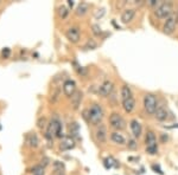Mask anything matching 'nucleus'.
<instances>
[{"label": "nucleus", "instance_id": "nucleus-1", "mask_svg": "<svg viewBox=\"0 0 178 175\" xmlns=\"http://www.w3.org/2000/svg\"><path fill=\"white\" fill-rule=\"evenodd\" d=\"M45 136H46V139L49 141H51L54 136H57V137H62L63 136L62 124H61L58 118H52L51 122L48 124V130H46Z\"/></svg>", "mask_w": 178, "mask_h": 175}, {"label": "nucleus", "instance_id": "nucleus-2", "mask_svg": "<svg viewBox=\"0 0 178 175\" xmlns=\"http://www.w3.org/2000/svg\"><path fill=\"white\" fill-rule=\"evenodd\" d=\"M88 118L89 122L94 126H97V124H101L103 118V110L99 104H93L88 110Z\"/></svg>", "mask_w": 178, "mask_h": 175}, {"label": "nucleus", "instance_id": "nucleus-3", "mask_svg": "<svg viewBox=\"0 0 178 175\" xmlns=\"http://www.w3.org/2000/svg\"><path fill=\"white\" fill-rule=\"evenodd\" d=\"M157 105H158V102L156 96L152 94H146L144 97V108L150 115H155V112L158 108Z\"/></svg>", "mask_w": 178, "mask_h": 175}, {"label": "nucleus", "instance_id": "nucleus-4", "mask_svg": "<svg viewBox=\"0 0 178 175\" xmlns=\"http://www.w3.org/2000/svg\"><path fill=\"white\" fill-rule=\"evenodd\" d=\"M172 11H173V6H172V4L171 3H163V4H160L157 8H156V16L158 17V18H160V19H164V18H169V17H171V14H172Z\"/></svg>", "mask_w": 178, "mask_h": 175}, {"label": "nucleus", "instance_id": "nucleus-5", "mask_svg": "<svg viewBox=\"0 0 178 175\" xmlns=\"http://www.w3.org/2000/svg\"><path fill=\"white\" fill-rule=\"evenodd\" d=\"M109 124H110V127L115 130H122L126 127L125 120L121 117L120 114H118V112H113L109 116Z\"/></svg>", "mask_w": 178, "mask_h": 175}, {"label": "nucleus", "instance_id": "nucleus-6", "mask_svg": "<svg viewBox=\"0 0 178 175\" xmlns=\"http://www.w3.org/2000/svg\"><path fill=\"white\" fill-rule=\"evenodd\" d=\"M176 23H177V17L176 16H171L166 19V21L164 23V26H163V32L165 34H172L175 32V29H176Z\"/></svg>", "mask_w": 178, "mask_h": 175}, {"label": "nucleus", "instance_id": "nucleus-7", "mask_svg": "<svg viewBox=\"0 0 178 175\" xmlns=\"http://www.w3.org/2000/svg\"><path fill=\"white\" fill-rule=\"evenodd\" d=\"M113 89H114L113 82L105 81L102 84L100 85V88H99V94H100V96H102V97H107V96H109L113 92Z\"/></svg>", "mask_w": 178, "mask_h": 175}, {"label": "nucleus", "instance_id": "nucleus-8", "mask_svg": "<svg viewBox=\"0 0 178 175\" xmlns=\"http://www.w3.org/2000/svg\"><path fill=\"white\" fill-rule=\"evenodd\" d=\"M63 92L66 94V96L71 97L76 92V84H75V82L71 81V79L66 81L64 84H63Z\"/></svg>", "mask_w": 178, "mask_h": 175}, {"label": "nucleus", "instance_id": "nucleus-9", "mask_svg": "<svg viewBox=\"0 0 178 175\" xmlns=\"http://www.w3.org/2000/svg\"><path fill=\"white\" fill-rule=\"evenodd\" d=\"M67 38L71 43H77L80 40V30L77 27H69L66 32Z\"/></svg>", "mask_w": 178, "mask_h": 175}, {"label": "nucleus", "instance_id": "nucleus-10", "mask_svg": "<svg viewBox=\"0 0 178 175\" xmlns=\"http://www.w3.org/2000/svg\"><path fill=\"white\" fill-rule=\"evenodd\" d=\"M96 139L100 143H106L107 141V128L105 124H100L96 129Z\"/></svg>", "mask_w": 178, "mask_h": 175}, {"label": "nucleus", "instance_id": "nucleus-11", "mask_svg": "<svg viewBox=\"0 0 178 175\" xmlns=\"http://www.w3.org/2000/svg\"><path fill=\"white\" fill-rule=\"evenodd\" d=\"M135 16V11L133 8H127L122 12V14H121V23L122 24H128L133 20Z\"/></svg>", "mask_w": 178, "mask_h": 175}, {"label": "nucleus", "instance_id": "nucleus-12", "mask_svg": "<svg viewBox=\"0 0 178 175\" xmlns=\"http://www.w3.org/2000/svg\"><path fill=\"white\" fill-rule=\"evenodd\" d=\"M75 147V141L71 136H64L61 142V149L62 150H69Z\"/></svg>", "mask_w": 178, "mask_h": 175}, {"label": "nucleus", "instance_id": "nucleus-13", "mask_svg": "<svg viewBox=\"0 0 178 175\" xmlns=\"http://www.w3.org/2000/svg\"><path fill=\"white\" fill-rule=\"evenodd\" d=\"M130 126H131V130H132L134 137H140L141 136L143 128H141V124L139 123L137 120H132L131 123H130Z\"/></svg>", "mask_w": 178, "mask_h": 175}, {"label": "nucleus", "instance_id": "nucleus-14", "mask_svg": "<svg viewBox=\"0 0 178 175\" xmlns=\"http://www.w3.org/2000/svg\"><path fill=\"white\" fill-rule=\"evenodd\" d=\"M83 94L81 91H76L72 96H71V105L74 109H79V107L81 105V101H82Z\"/></svg>", "mask_w": 178, "mask_h": 175}, {"label": "nucleus", "instance_id": "nucleus-15", "mask_svg": "<svg viewBox=\"0 0 178 175\" xmlns=\"http://www.w3.org/2000/svg\"><path fill=\"white\" fill-rule=\"evenodd\" d=\"M122 107H123V110L127 112V114H130V112H132L135 108V101L134 98L131 97L128 99H126V101H122Z\"/></svg>", "mask_w": 178, "mask_h": 175}, {"label": "nucleus", "instance_id": "nucleus-16", "mask_svg": "<svg viewBox=\"0 0 178 175\" xmlns=\"http://www.w3.org/2000/svg\"><path fill=\"white\" fill-rule=\"evenodd\" d=\"M26 143H28L31 148H37L38 146H39V139H38L37 134H34V133L29 134L28 137H26Z\"/></svg>", "mask_w": 178, "mask_h": 175}, {"label": "nucleus", "instance_id": "nucleus-17", "mask_svg": "<svg viewBox=\"0 0 178 175\" xmlns=\"http://www.w3.org/2000/svg\"><path fill=\"white\" fill-rule=\"evenodd\" d=\"M155 117H156V120H158L160 122L165 121L168 118V111H166V109L163 108V107H158L156 112H155Z\"/></svg>", "mask_w": 178, "mask_h": 175}, {"label": "nucleus", "instance_id": "nucleus-18", "mask_svg": "<svg viewBox=\"0 0 178 175\" xmlns=\"http://www.w3.org/2000/svg\"><path fill=\"white\" fill-rule=\"evenodd\" d=\"M110 139L114 143H117V144H125L126 143V139L119 131H113L112 135H110Z\"/></svg>", "mask_w": 178, "mask_h": 175}, {"label": "nucleus", "instance_id": "nucleus-19", "mask_svg": "<svg viewBox=\"0 0 178 175\" xmlns=\"http://www.w3.org/2000/svg\"><path fill=\"white\" fill-rule=\"evenodd\" d=\"M145 142H146L147 147H155V146H157V139H156V135H155L153 131H147Z\"/></svg>", "mask_w": 178, "mask_h": 175}, {"label": "nucleus", "instance_id": "nucleus-20", "mask_svg": "<svg viewBox=\"0 0 178 175\" xmlns=\"http://www.w3.org/2000/svg\"><path fill=\"white\" fill-rule=\"evenodd\" d=\"M120 95H121V99H122V101H126V99H128V98L132 97V91H131V89L127 85H122L121 86Z\"/></svg>", "mask_w": 178, "mask_h": 175}, {"label": "nucleus", "instance_id": "nucleus-21", "mask_svg": "<svg viewBox=\"0 0 178 175\" xmlns=\"http://www.w3.org/2000/svg\"><path fill=\"white\" fill-rule=\"evenodd\" d=\"M88 11H89V5L87 3H81L77 6V8H76V14L77 16H84Z\"/></svg>", "mask_w": 178, "mask_h": 175}, {"label": "nucleus", "instance_id": "nucleus-22", "mask_svg": "<svg viewBox=\"0 0 178 175\" xmlns=\"http://www.w3.org/2000/svg\"><path fill=\"white\" fill-rule=\"evenodd\" d=\"M105 166L106 168H113V167H119V165L117 163V161L114 160L112 156L105 159Z\"/></svg>", "mask_w": 178, "mask_h": 175}, {"label": "nucleus", "instance_id": "nucleus-23", "mask_svg": "<svg viewBox=\"0 0 178 175\" xmlns=\"http://www.w3.org/2000/svg\"><path fill=\"white\" fill-rule=\"evenodd\" d=\"M58 14H59V17H61L62 19H66V18L68 17V14H69V10H68V7L64 6V5L59 6V7H58Z\"/></svg>", "mask_w": 178, "mask_h": 175}, {"label": "nucleus", "instance_id": "nucleus-24", "mask_svg": "<svg viewBox=\"0 0 178 175\" xmlns=\"http://www.w3.org/2000/svg\"><path fill=\"white\" fill-rule=\"evenodd\" d=\"M69 130H70V134H71L72 136L77 135V134H79V124L76 123V122H74V123H70Z\"/></svg>", "mask_w": 178, "mask_h": 175}, {"label": "nucleus", "instance_id": "nucleus-25", "mask_svg": "<svg viewBox=\"0 0 178 175\" xmlns=\"http://www.w3.org/2000/svg\"><path fill=\"white\" fill-rule=\"evenodd\" d=\"M32 174L33 175H44V167H42L41 165L34 166L32 168Z\"/></svg>", "mask_w": 178, "mask_h": 175}, {"label": "nucleus", "instance_id": "nucleus-26", "mask_svg": "<svg viewBox=\"0 0 178 175\" xmlns=\"http://www.w3.org/2000/svg\"><path fill=\"white\" fill-rule=\"evenodd\" d=\"M96 46H97V44H96V42H95L94 39H89V40L86 43L84 49H86V50H94V49H96Z\"/></svg>", "mask_w": 178, "mask_h": 175}, {"label": "nucleus", "instance_id": "nucleus-27", "mask_svg": "<svg viewBox=\"0 0 178 175\" xmlns=\"http://www.w3.org/2000/svg\"><path fill=\"white\" fill-rule=\"evenodd\" d=\"M54 169H55V172H57V173L63 172V170H64V165H63L62 162H59V161H55V162H54Z\"/></svg>", "mask_w": 178, "mask_h": 175}, {"label": "nucleus", "instance_id": "nucleus-28", "mask_svg": "<svg viewBox=\"0 0 178 175\" xmlns=\"http://www.w3.org/2000/svg\"><path fill=\"white\" fill-rule=\"evenodd\" d=\"M37 127L39 129H44L46 127V118L45 117H39L37 121Z\"/></svg>", "mask_w": 178, "mask_h": 175}, {"label": "nucleus", "instance_id": "nucleus-29", "mask_svg": "<svg viewBox=\"0 0 178 175\" xmlns=\"http://www.w3.org/2000/svg\"><path fill=\"white\" fill-rule=\"evenodd\" d=\"M59 92H61L59 88H56V89L51 92V102H56L57 101L58 97H59Z\"/></svg>", "mask_w": 178, "mask_h": 175}, {"label": "nucleus", "instance_id": "nucleus-30", "mask_svg": "<svg viewBox=\"0 0 178 175\" xmlns=\"http://www.w3.org/2000/svg\"><path fill=\"white\" fill-rule=\"evenodd\" d=\"M92 30H93V33H94L95 36H100L101 33H102V30H101L100 25H97V24H94V25H93V26H92Z\"/></svg>", "mask_w": 178, "mask_h": 175}, {"label": "nucleus", "instance_id": "nucleus-31", "mask_svg": "<svg viewBox=\"0 0 178 175\" xmlns=\"http://www.w3.org/2000/svg\"><path fill=\"white\" fill-rule=\"evenodd\" d=\"M127 147H128L130 149H132V150H134V149L138 148V143L135 142V140L130 139V140H128V143H127Z\"/></svg>", "mask_w": 178, "mask_h": 175}, {"label": "nucleus", "instance_id": "nucleus-32", "mask_svg": "<svg viewBox=\"0 0 178 175\" xmlns=\"http://www.w3.org/2000/svg\"><path fill=\"white\" fill-rule=\"evenodd\" d=\"M157 150H158L157 146H155V147H147V148H146V152H147L148 154H151V155H155V154L157 153Z\"/></svg>", "mask_w": 178, "mask_h": 175}, {"label": "nucleus", "instance_id": "nucleus-33", "mask_svg": "<svg viewBox=\"0 0 178 175\" xmlns=\"http://www.w3.org/2000/svg\"><path fill=\"white\" fill-rule=\"evenodd\" d=\"M10 53H11V51H10V49H4L3 50V52H1V55H3V57H5V58H7V57H10Z\"/></svg>", "mask_w": 178, "mask_h": 175}, {"label": "nucleus", "instance_id": "nucleus-34", "mask_svg": "<svg viewBox=\"0 0 178 175\" xmlns=\"http://www.w3.org/2000/svg\"><path fill=\"white\" fill-rule=\"evenodd\" d=\"M152 169H153V170H156V173H158V174H160V175H163L164 174V172L159 168V166H156V165H153V166H152Z\"/></svg>", "mask_w": 178, "mask_h": 175}, {"label": "nucleus", "instance_id": "nucleus-35", "mask_svg": "<svg viewBox=\"0 0 178 175\" xmlns=\"http://www.w3.org/2000/svg\"><path fill=\"white\" fill-rule=\"evenodd\" d=\"M105 14V8H101V10H99V12H96V13H95V18H101V17H102Z\"/></svg>", "mask_w": 178, "mask_h": 175}, {"label": "nucleus", "instance_id": "nucleus-36", "mask_svg": "<svg viewBox=\"0 0 178 175\" xmlns=\"http://www.w3.org/2000/svg\"><path fill=\"white\" fill-rule=\"evenodd\" d=\"M68 4H69V6H70V7H72V6H74V3L71 1V0H69V1H68Z\"/></svg>", "mask_w": 178, "mask_h": 175}, {"label": "nucleus", "instance_id": "nucleus-37", "mask_svg": "<svg viewBox=\"0 0 178 175\" xmlns=\"http://www.w3.org/2000/svg\"><path fill=\"white\" fill-rule=\"evenodd\" d=\"M56 175H66V174H64V172H59V173H57Z\"/></svg>", "mask_w": 178, "mask_h": 175}, {"label": "nucleus", "instance_id": "nucleus-38", "mask_svg": "<svg viewBox=\"0 0 178 175\" xmlns=\"http://www.w3.org/2000/svg\"><path fill=\"white\" fill-rule=\"evenodd\" d=\"M168 128H171V129H172V128H178V124H176V126H171V127H168Z\"/></svg>", "mask_w": 178, "mask_h": 175}, {"label": "nucleus", "instance_id": "nucleus-39", "mask_svg": "<svg viewBox=\"0 0 178 175\" xmlns=\"http://www.w3.org/2000/svg\"><path fill=\"white\" fill-rule=\"evenodd\" d=\"M0 129H1V126H0Z\"/></svg>", "mask_w": 178, "mask_h": 175}]
</instances>
